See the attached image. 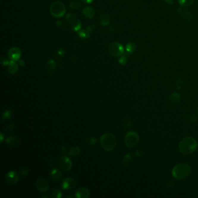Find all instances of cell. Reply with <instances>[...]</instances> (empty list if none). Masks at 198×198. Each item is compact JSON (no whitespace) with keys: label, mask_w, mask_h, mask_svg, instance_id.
Segmentation results:
<instances>
[{"label":"cell","mask_w":198,"mask_h":198,"mask_svg":"<svg viewBox=\"0 0 198 198\" xmlns=\"http://www.w3.org/2000/svg\"><path fill=\"white\" fill-rule=\"evenodd\" d=\"M198 142L195 138L186 136L180 142L178 148L180 152L184 155H189L194 153L197 149Z\"/></svg>","instance_id":"cell-1"},{"label":"cell","mask_w":198,"mask_h":198,"mask_svg":"<svg viewBox=\"0 0 198 198\" xmlns=\"http://www.w3.org/2000/svg\"><path fill=\"white\" fill-rule=\"evenodd\" d=\"M172 173L174 178L177 180H184L191 175V168L186 163H179L173 168Z\"/></svg>","instance_id":"cell-2"},{"label":"cell","mask_w":198,"mask_h":198,"mask_svg":"<svg viewBox=\"0 0 198 198\" xmlns=\"http://www.w3.org/2000/svg\"><path fill=\"white\" fill-rule=\"evenodd\" d=\"M100 142L102 147L108 152L113 150L117 144L116 137L111 133H105L102 135L100 137Z\"/></svg>","instance_id":"cell-3"},{"label":"cell","mask_w":198,"mask_h":198,"mask_svg":"<svg viewBox=\"0 0 198 198\" xmlns=\"http://www.w3.org/2000/svg\"><path fill=\"white\" fill-rule=\"evenodd\" d=\"M50 13L55 18H61L66 13L65 5L60 1H55L50 6Z\"/></svg>","instance_id":"cell-4"},{"label":"cell","mask_w":198,"mask_h":198,"mask_svg":"<svg viewBox=\"0 0 198 198\" xmlns=\"http://www.w3.org/2000/svg\"><path fill=\"white\" fill-rule=\"evenodd\" d=\"M139 138L134 131L128 132L124 137L125 145L128 148H134L138 144Z\"/></svg>","instance_id":"cell-5"},{"label":"cell","mask_w":198,"mask_h":198,"mask_svg":"<svg viewBox=\"0 0 198 198\" xmlns=\"http://www.w3.org/2000/svg\"><path fill=\"white\" fill-rule=\"evenodd\" d=\"M66 19L70 27L75 32H77L81 30V21L74 15L69 13L66 16Z\"/></svg>","instance_id":"cell-6"},{"label":"cell","mask_w":198,"mask_h":198,"mask_svg":"<svg viewBox=\"0 0 198 198\" xmlns=\"http://www.w3.org/2000/svg\"><path fill=\"white\" fill-rule=\"evenodd\" d=\"M108 50L110 54L115 57L123 55L124 48L120 43L117 42H112L108 46Z\"/></svg>","instance_id":"cell-7"},{"label":"cell","mask_w":198,"mask_h":198,"mask_svg":"<svg viewBox=\"0 0 198 198\" xmlns=\"http://www.w3.org/2000/svg\"><path fill=\"white\" fill-rule=\"evenodd\" d=\"M59 166L62 170L68 172L71 170L72 167V163L70 159L67 156H62L59 161Z\"/></svg>","instance_id":"cell-8"},{"label":"cell","mask_w":198,"mask_h":198,"mask_svg":"<svg viewBox=\"0 0 198 198\" xmlns=\"http://www.w3.org/2000/svg\"><path fill=\"white\" fill-rule=\"evenodd\" d=\"M37 189L41 192H45L49 189V183L44 178L38 179L36 183Z\"/></svg>","instance_id":"cell-9"},{"label":"cell","mask_w":198,"mask_h":198,"mask_svg":"<svg viewBox=\"0 0 198 198\" xmlns=\"http://www.w3.org/2000/svg\"><path fill=\"white\" fill-rule=\"evenodd\" d=\"M77 185V181L74 178H67L65 179L62 184V188L63 189H72Z\"/></svg>","instance_id":"cell-10"},{"label":"cell","mask_w":198,"mask_h":198,"mask_svg":"<svg viewBox=\"0 0 198 198\" xmlns=\"http://www.w3.org/2000/svg\"><path fill=\"white\" fill-rule=\"evenodd\" d=\"M21 51L17 47H13L11 48L8 52L10 58L14 61H18L21 56Z\"/></svg>","instance_id":"cell-11"},{"label":"cell","mask_w":198,"mask_h":198,"mask_svg":"<svg viewBox=\"0 0 198 198\" xmlns=\"http://www.w3.org/2000/svg\"><path fill=\"white\" fill-rule=\"evenodd\" d=\"M18 179H19L18 175L13 171H11L8 172L5 177L7 182L11 185H13L16 184L18 182Z\"/></svg>","instance_id":"cell-12"},{"label":"cell","mask_w":198,"mask_h":198,"mask_svg":"<svg viewBox=\"0 0 198 198\" xmlns=\"http://www.w3.org/2000/svg\"><path fill=\"white\" fill-rule=\"evenodd\" d=\"M180 95L177 92H174L169 97V102L171 106L173 108L178 106L180 102Z\"/></svg>","instance_id":"cell-13"},{"label":"cell","mask_w":198,"mask_h":198,"mask_svg":"<svg viewBox=\"0 0 198 198\" xmlns=\"http://www.w3.org/2000/svg\"><path fill=\"white\" fill-rule=\"evenodd\" d=\"M75 197L77 198H88L89 197V191L86 188H80L76 191Z\"/></svg>","instance_id":"cell-14"},{"label":"cell","mask_w":198,"mask_h":198,"mask_svg":"<svg viewBox=\"0 0 198 198\" xmlns=\"http://www.w3.org/2000/svg\"><path fill=\"white\" fill-rule=\"evenodd\" d=\"M6 142L9 147L11 148H16L19 145L20 140L17 136H11L7 139Z\"/></svg>","instance_id":"cell-15"},{"label":"cell","mask_w":198,"mask_h":198,"mask_svg":"<svg viewBox=\"0 0 198 198\" xmlns=\"http://www.w3.org/2000/svg\"><path fill=\"white\" fill-rule=\"evenodd\" d=\"M56 69V63L54 60H50L45 65V72L48 74H52Z\"/></svg>","instance_id":"cell-16"},{"label":"cell","mask_w":198,"mask_h":198,"mask_svg":"<svg viewBox=\"0 0 198 198\" xmlns=\"http://www.w3.org/2000/svg\"><path fill=\"white\" fill-rule=\"evenodd\" d=\"M111 22V17L108 13L103 12L100 16V25L106 26H108Z\"/></svg>","instance_id":"cell-17"},{"label":"cell","mask_w":198,"mask_h":198,"mask_svg":"<svg viewBox=\"0 0 198 198\" xmlns=\"http://www.w3.org/2000/svg\"><path fill=\"white\" fill-rule=\"evenodd\" d=\"M83 13L86 18L91 19L95 16V11L91 7H86L83 10Z\"/></svg>","instance_id":"cell-18"},{"label":"cell","mask_w":198,"mask_h":198,"mask_svg":"<svg viewBox=\"0 0 198 198\" xmlns=\"http://www.w3.org/2000/svg\"><path fill=\"white\" fill-rule=\"evenodd\" d=\"M51 176L52 180L56 182H58L62 178V173L57 169H53L51 172Z\"/></svg>","instance_id":"cell-19"},{"label":"cell","mask_w":198,"mask_h":198,"mask_svg":"<svg viewBox=\"0 0 198 198\" xmlns=\"http://www.w3.org/2000/svg\"><path fill=\"white\" fill-rule=\"evenodd\" d=\"M8 65H9V69H8V70H9V72H10L11 74H15V73H16L18 72V65L16 63L15 61L11 60V61L10 62V63H9Z\"/></svg>","instance_id":"cell-20"},{"label":"cell","mask_w":198,"mask_h":198,"mask_svg":"<svg viewBox=\"0 0 198 198\" xmlns=\"http://www.w3.org/2000/svg\"><path fill=\"white\" fill-rule=\"evenodd\" d=\"M132 156L130 154H126L124 156V158L123 159V161L122 162V164L123 166V167H126L127 166H129V164L131 163V162L132 161Z\"/></svg>","instance_id":"cell-21"},{"label":"cell","mask_w":198,"mask_h":198,"mask_svg":"<svg viewBox=\"0 0 198 198\" xmlns=\"http://www.w3.org/2000/svg\"><path fill=\"white\" fill-rule=\"evenodd\" d=\"M51 197L54 198H62V192L58 188H54L51 191Z\"/></svg>","instance_id":"cell-22"},{"label":"cell","mask_w":198,"mask_h":198,"mask_svg":"<svg viewBox=\"0 0 198 198\" xmlns=\"http://www.w3.org/2000/svg\"><path fill=\"white\" fill-rule=\"evenodd\" d=\"M80 153V148L77 146L72 147L69 150V155L72 156H77Z\"/></svg>","instance_id":"cell-23"},{"label":"cell","mask_w":198,"mask_h":198,"mask_svg":"<svg viewBox=\"0 0 198 198\" xmlns=\"http://www.w3.org/2000/svg\"><path fill=\"white\" fill-rule=\"evenodd\" d=\"M184 120L187 123H188L189 124H192L196 122L197 118L193 114H188V115H186L184 117Z\"/></svg>","instance_id":"cell-24"},{"label":"cell","mask_w":198,"mask_h":198,"mask_svg":"<svg viewBox=\"0 0 198 198\" xmlns=\"http://www.w3.org/2000/svg\"><path fill=\"white\" fill-rule=\"evenodd\" d=\"M194 0H178L179 4L181 6L184 7H188L194 3Z\"/></svg>","instance_id":"cell-25"},{"label":"cell","mask_w":198,"mask_h":198,"mask_svg":"<svg viewBox=\"0 0 198 198\" xmlns=\"http://www.w3.org/2000/svg\"><path fill=\"white\" fill-rule=\"evenodd\" d=\"M78 36L81 38H88L90 37V33L87 30H80L78 31Z\"/></svg>","instance_id":"cell-26"},{"label":"cell","mask_w":198,"mask_h":198,"mask_svg":"<svg viewBox=\"0 0 198 198\" xmlns=\"http://www.w3.org/2000/svg\"><path fill=\"white\" fill-rule=\"evenodd\" d=\"M183 18L186 22H189V21H192V16L191 13L186 10H184L183 12Z\"/></svg>","instance_id":"cell-27"},{"label":"cell","mask_w":198,"mask_h":198,"mask_svg":"<svg viewBox=\"0 0 198 198\" xmlns=\"http://www.w3.org/2000/svg\"><path fill=\"white\" fill-rule=\"evenodd\" d=\"M82 5L80 2L73 1L70 3V7L73 10H78L81 7Z\"/></svg>","instance_id":"cell-28"},{"label":"cell","mask_w":198,"mask_h":198,"mask_svg":"<svg viewBox=\"0 0 198 198\" xmlns=\"http://www.w3.org/2000/svg\"><path fill=\"white\" fill-rule=\"evenodd\" d=\"M12 116V112L11 111H5L2 116V120L3 121L7 120L8 119H10Z\"/></svg>","instance_id":"cell-29"},{"label":"cell","mask_w":198,"mask_h":198,"mask_svg":"<svg viewBox=\"0 0 198 198\" xmlns=\"http://www.w3.org/2000/svg\"><path fill=\"white\" fill-rule=\"evenodd\" d=\"M126 50L128 52L132 53L136 50V45L133 43H130L127 45Z\"/></svg>","instance_id":"cell-30"},{"label":"cell","mask_w":198,"mask_h":198,"mask_svg":"<svg viewBox=\"0 0 198 198\" xmlns=\"http://www.w3.org/2000/svg\"><path fill=\"white\" fill-rule=\"evenodd\" d=\"M175 86L177 89H180L183 88V83L181 79H178L175 82Z\"/></svg>","instance_id":"cell-31"},{"label":"cell","mask_w":198,"mask_h":198,"mask_svg":"<svg viewBox=\"0 0 198 198\" xmlns=\"http://www.w3.org/2000/svg\"><path fill=\"white\" fill-rule=\"evenodd\" d=\"M96 142H97V140L94 137H89L88 138L87 142H88L89 145H94L96 143Z\"/></svg>","instance_id":"cell-32"},{"label":"cell","mask_w":198,"mask_h":198,"mask_svg":"<svg viewBox=\"0 0 198 198\" xmlns=\"http://www.w3.org/2000/svg\"><path fill=\"white\" fill-rule=\"evenodd\" d=\"M13 130V126L12 125H8L6 126V127L4 128V131H5L7 133H11Z\"/></svg>","instance_id":"cell-33"},{"label":"cell","mask_w":198,"mask_h":198,"mask_svg":"<svg viewBox=\"0 0 198 198\" xmlns=\"http://www.w3.org/2000/svg\"><path fill=\"white\" fill-rule=\"evenodd\" d=\"M119 63L120 65H124L126 63V62H127V57H126V56L124 55V56H121V58L119 60Z\"/></svg>","instance_id":"cell-34"},{"label":"cell","mask_w":198,"mask_h":198,"mask_svg":"<svg viewBox=\"0 0 198 198\" xmlns=\"http://www.w3.org/2000/svg\"><path fill=\"white\" fill-rule=\"evenodd\" d=\"M29 169H22L20 170V174L22 175V176H26L27 174L29 173Z\"/></svg>","instance_id":"cell-35"},{"label":"cell","mask_w":198,"mask_h":198,"mask_svg":"<svg viewBox=\"0 0 198 198\" xmlns=\"http://www.w3.org/2000/svg\"><path fill=\"white\" fill-rule=\"evenodd\" d=\"M87 30L91 33L95 30V26L94 25H91L87 27Z\"/></svg>","instance_id":"cell-36"},{"label":"cell","mask_w":198,"mask_h":198,"mask_svg":"<svg viewBox=\"0 0 198 198\" xmlns=\"http://www.w3.org/2000/svg\"><path fill=\"white\" fill-rule=\"evenodd\" d=\"M10 61H8V60H7L6 59H4V61L3 60V59H2V61H1V62H2V65H9V63H10Z\"/></svg>","instance_id":"cell-37"},{"label":"cell","mask_w":198,"mask_h":198,"mask_svg":"<svg viewBox=\"0 0 198 198\" xmlns=\"http://www.w3.org/2000/svg\"><path fill=\"white\" fill-rule=\"evenodd\" d=\"M82 1L87 4H89V3H91L94 0H82Z\"/></svg>","instance_id":"cell-38"},{"label":"cell","mask_w":198,"mask_h":198,"mask_svg":"<svg viewBox=\"0 0 198 198\" xmlns=\"http://www.w3.org/2000/svg\"><path fill=\"white\" fill-rule=\"evenodd\" d=\"M19 63L22 66H23L25 65V62H23V61H19Z\"/></svg>","instance_id":"cell-39"},{"label":"cell","mask_w":198,"mask_h":198,"mask_svg":"<svg viewBox=\"0 0 198 198\" xmlns=\"http://www.w3.org/2000/svg\"><path fill=\"white\" fill-rule=\"evenodd\" d=\"M3 139H4V136H3V134L1 133V142H2Z\"/></svg>","instance_id":"cell-40"},{"label":"cell","mask_w":198,"mask_h":198,"mask_svg":"<svg viewBox=\"0 0 198 198\" xmlns=\"http://www.w3.org/2000/svg\"><path fill=\"white\" fill-rule=\"evenodd\" d=\"M197 114H198V107L197 108Z\"/></svg>","instance_id":"cell-41"}]
</instances>
